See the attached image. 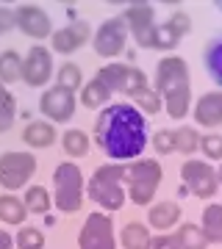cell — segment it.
Wrapping results in <instances>:
<instances>
[{"label": "cell", "instance_id": "1", "mask_svg": "<svg viewBox=\"0 0 222 249\" xmlns=\"http://www.w3.org/2000/svg\"><path fill=\"white\" fill-rule=\"evenodd\" d=\"M95 142L111 160H136L147 147V119L131 103H111L95 122Z\"/></svg>", "mask_w": 222, "mask_h": 249}, {"label": "cell", "instance_id": "2", "mask_svg": "<svg viewBox=\"0 0 222 249\" xmlns=\"http://www.w3.org/2000/svg\"><path fill=\"white\" fill-rule=\"evenodd\" d=\"M156 91L172 119H183L192 111L189 67L181 55H164L156 67Z\"/></svg>", "mask_w": 222, "mask_h": 249}, {"label": "cell", "instance_id": "3", "mask_svg": "<svg viewBox=\"0 0 222 249\" xmlns=\"http://www.w3.org/2000/svg\"><path fill=\"white\" fill-rule=\"evenodd\" d=\"M161 178H164V169L156 158H136L131 163H125V196L131 199L133 205H150L153 196H156V188L161 186Z\"/></svg>", "mask_w": 222, "mask_h": 249}, {"label": "cell", "instance_id": "4", "mask_svg": "<svg viewBox=\"0 0 222 249\" xmlns=\"http://www.w3.org/2000/svg\"><path fill=\"white\" fill-rule=\"evenodd\" d=\"M122 175H125V163H103L95 169V175L89 178V199H95V202L108 211V213H114L125 205V183H122Z\"/></svg>", "mask_w": 222, "mask_h": 249}, {"label": "cell", "instance_id": "5", "mask_svg": "<svg viewBox=\"0 0 222 249\" xmlns=\"http://www.w3.org/2000/svg\"><path fill=\"white\" fill-rule=\"evenodd\" d=\"M83 172H81L78 163L72 160H64L59 163L53 172V202L59 211L64 213H78L83 208Z\"/></svg>", "mask_w": 222, "mask_h": 249}, {"label": "cell", "instance_id": "6", "mask_svg": "<svg viewBox=\"0 0 222 249\" xmlns=\"http://www.w3.org/2000/svg\"><path fill=\"white\" fill-rule=\"evenodd\" d=\"M36 175V155L34 152H3L0 155V188L11 194L28 186V180Z\"/></svg>", "mask_w": 222, "mask_h": 249}, {"label": "cell", "instance_id": "7", "mask_svg": "<svg viewBox=\"0 0 222 249\" xmlns=\"http://www.w3.org/2000/svg\"><path fill=\"white\" fill-rule=\"evenodd\" d=\"M181 180L186 186L189 194L200 196V199H211L220 191V180H217V169H214L208 160H197L189 158L181 166Z\"/></svg>", "mask_w": 222, "mask_h": 249}, {"label": "cell", "instance_id": "8", "mask_svg": "<svg viewBox=\"0 0 222 249\" xmlns=\"http://www.w3.org/2000/svg\"><path fill=\"white\" fill-rule=\"evenodd\" d=\"M128 22L125 17H111L106 19L103 25L95 31L92 36V47H95V53L100 58H117V55L125 53V47H128Z\"/></svg>", "mask_w": 222, "mask_h": 249}, {"label": "cell", "instance_id": "9", "mask_svg": "<svg viewBox=\"0 0 222 249\" xmlns=\"http://www.w3.org/2000/svg\"><path fill=\"white\" fill-rule=\"evenodd\" d=\"M78 249H117L114 219L103 211L89 213V219L78 232Z\"/></svg>", "mask_w": 222, "mask_h": 249}, {"label": "cell", "instance_id": "10", "mask_svg": "<svg viewBox=\"0 0 222 249\" xmlns=\"http://www.w3.org/2000/svg\"><path fill=\"white\" fill-rule=\"evenodd\" d=\"M125 22H128V34H133V42L144 50H153L156 45V11L150 3H131L125 9Z\"/></svg>", "mask_w": 222, "mask_h": 249}, {"label": "cell", "instance_id": "11", "mask_svg": "<svg viewBox=\"0 0 222 249\" xmlns=\"http://www.w3.org/2000/svg\"><path fill=\"white\" fill-rule=\"evenodd\" d=\"M53 78V53L42 45H34L22 58V83L31 89H39Z\"/></svg>", "mask_w": 222, "mask_h": 249}, {"label": "cell", "instance_id": "12", "mask_svg": "<svg viewBox=\"0 0 222 249\" xmlns=\"http://www.w3.org/2000/svg\"><path fill=\"white\" fill-rule=\"evenodd\" d=\"M75 106L78 100L75 94L61 86H53V89H44V94L39 97V111L47 116V122H70L75 116Z\"/></svg>", "mask_w": 222, "mask_h": 249}, {"label": "cell", "instance_id": "13", "mask_svg": "<svg viewBox=\"0 0 222 249\" xmlns=\"http://www.w3.org/2000/svg\"><path fill=\"white\" fill-rule=\"evenodd\" d=\"M14 28H20L25 36L31 39H47L53 36V22H50V14L34 3H22L14 9Z\"/></svg>", "mask_w": 222, "mask_h": 249}, {"label": "cell", "instance_id": "14", "mask_svg": "<svg viewBox=\"0 0 222 249\" xmlns=\"http://www.w3.org/2000/svg\"><path fill=\"white\" fill-rule=\"evenodd\" d=\"M89 36H92V28H89L86 19H72V22H67L64 28L53 31L50 42H53V50H56V53L72 55V53H78L81 47L86 45Z\"/></svg>", "mask_w": 222, "mask_h": 249}, {"label": "cell", "instance_id": "15", "mask_svg": "<svg viewBox=\"0 0 222 249\" xmlns=\"http://www.w3.org/2000/svg\"><path fill=\"white\" fill-rule=\"evenodd\" d=\"M192 31V19H189L186 11H175V14H169V19H164L159 28H156V45L153 50H175L181 45V39Z\"/></svg>", "mask_w": 222, "mask_h": 249}, {"label": "cell", "instance_id": "16", "mask_svg": "<svg viewBox=\"0 0 222 249\" xmlns=\"http://www.w3.org/2000/svg\"><path fill=\"white\" fill-rule=\"evenodd\" d=\"M192 116H195V122L200 127H208V130L220 127L222 124V89L200 94V100L192 108Z\"/></svg>", "mask_w": 222, "mask_h": 249}, {"label": "cell", "instance_id": "17", "mask_svg": "<svg viewBox=\"0 0 222 249\" xmlns=\"http://www.w3.org/2000/svg\"><path fill=\"white\" fill-rule=\"evenodd\" d=\"M181 205L172 202V199H164V202H156L150 205V211H147V222H150L153 230H159V232H167L172 230L178 224V219H181Z\"/></svg>", "mask_w": 222, "mask_h": 249}, {"label": "cell", "instance_id": "18", "mask_svg": "<svg viewBox=\"0 0 222 249\" xmlns=\"http://www.w3.org/2000/svg\"><path fill=\"white\" fill-rule=\"evenodd\" d=\"M56 142V127L53 122H44V119H34L22 127V144L31 150H44Z\"/></svg>", "mask_w": 222, "mask_h": 249}, {"label": "cell", "instance_id": "19", "mask_svg": "<svg viewBox=\"0 0 222 249\" xmlns=\"http://www.w3.org/2000/svg\"><path fill=\"white\" fill-rule=\"evenodd\" d=\"M200 232H203L205 244H222V205L220 202L205 205L203 216H200Z\"/></svg>", "mask_w": 222, "mask_h": 249}, {"label": "cell", "instance_id": "20", "mask_svg": "<svg viewBox=\"0 0 222 249\" xmlns=\"http://www.w3.org/2000/svg\"><path fill=\"white\" fill-rule=\"evenodd\" d=\"M108 100H111V89H108L103 80L92 78L89 83L81 86V106L83 108H92V111L95 108H106Z\"/></svg>", "mask_w": 222, "mask_h": 249}, {"label": "cell", "instance_id": "21", "mask_svg": "<svg viewBox=\"0 0 222 249\" xmlns=\"http://www.w3.org/2000/svg\"><path fill=\"white\" fill-rule=\"evenodd\" d=\"M150 227L142 222H128L120 230V244L122 249H147L150 247Z\"/></svg>", "mask_w": 222, "mask_h": 249}, {"label": "cell", "instance_id": "22", "mask_svg": "<svg viewBox=\"0 0 222 249\" xmlns=\"http://www.w3.org/2000/svg\"><path fill=\"white\" fill-rule=\"evenodd\" d=\"M22 80V55L17 50H3L0 53V83L11 86Z\"/></svg>", "mask_w": 222, "mask_h": 249}, {"label": "cell", "instance_id": "23", "mask_svg": "<svg viewBox=\"0 0 222 249\" xmlns=\"http://www.w3.org/2000/svg\"><path fill=\"white\" fill-rule=\"evenodd\" d=\"M22 205H25L28 213H36V216H47L50 205H53V196L44 186H28L25 188V196H22Z\"/></svg>", "mask_w": 222, "mask_h": 249}, {"label": "cell", "instance_id": "24", "mask_svg": "<svg viewBox=\"0 0 222 249\" xmlns=\"http://www.w3.org/2000/svg\"><path fill=\"white\" fill-rule=\"evenodd\" d=\"M203 61H205V70H208L211 80L217 83V86H222V34L214 36L211 42L205 45Z\"/></svg>", "mask_w": 222, "mask_h": 249}, {"label": "cell", "instance_id": "25", "mask_svg": "<svg viewBox=\"0 0 222 249\" xmlns=\"http://www.w3.org/2000/svg\"><path fill=\"white\" fill-rule=\"evenodd\" d=\"M28 219V211L25 205H22V199L14 194H3L0 196V222L6 224H22Z\"/></svg>", "mask_w": 222, "mask_h": 249}, {"label": "cell", "instance_id": "26", "mask_svg": "<svg viewBox=\"0 0 222 249\" xmlns=\"http://www.w3.org/2000/svg\"><path fill=\"white\" fill-rule=\"evenodd\" d=\"M61 147L67 155H72V158H83V155H89V136L81 130V127H70V130H64L61 136Z\"/></svg>", "mask_w": 222, "mask_h": 249}, {"label": "cell", "instance_id": "27", "mask_svg": "<svg viewBox=\"0 0 222 249\" xmlns=\"http://www.w3.org/2000/svg\"><path fill=\"white\" fill-rule=\"evenodd\" d=\"M56 86H61V89H67V91L75 94V89L83 86V72H81L78 64L64 61L61 67H59V72H56Z\"/></svg>", "mask_w": 222, "mask_h": 249}, {"label": "cell", "instance_id": "28", "mask_svg": "<svg viewBox=\"0 0 222 249\" xmlns=\"http://www.w3.org/2000/svg\"><path fill=\"white\" fill-rule=\"evenodd\" d=\"M125 75H128V64H114L111 61V64H106V67H100L95 78L103 80L111 91H120L122 83H125Z\"/></svg>", "mask_w": 222, "mask_h": 249}, {"label": "cell", "instance_id": "29", "mask_svg": "<svg viewBox=\"0 0 222 249\" xmlns=\"http://www.w3.org/2000/svg\"><path fill=\"white\" fill-rule=\"evenodd\" d=\"M178 247L181 249H205L208 244H205L203 232H200V224H192V222H183L181 224V230H178Z\"/></svg>", "mask_w": 222, "mask_h": 249}, {"label": "cell", "instance_id": "30", "mask_svg": "<svg viewBox=\"0 0 222 249\" xmlns=\"http://www.w3.org/2000/svg\"><path fill=\"white\" fill-rule=\"evenodd\" d=\"M150 86V80H147V75H144V70H139V67H128V75H125V83H122V94L125 97L136 100L139 94H142L144 89Z\"/></svg>", "mask_w": 222, "mask_h": 249}, {"label": "cell", "instance_id": "31", "mask_svg": "<svg viewBox=\"0 0 222 249\" xmlns=\"http://www.w3.org/2000/svg\"><path fill=\"white\" fill-rule=\"evenodd\" d=\"M197 147H200V133L189 124H181L175 130V152L192 155V152H197Z\"/></svg>", "mask_w": 222, "mask_h": 249}, {"label": "cell", "instance_id": "32", "mask_svg": "<svg viewBox=\"0 0 222 249\" xmlns=\"http://www.w3.org/2000/svg\"><path fill=\"white\" fill-rule=\"evenodd\" d=\"M14 247L17 249H44V232L39 227H20L14 235Z\"/></svg>", "mask_w": 222, "mask_h": 249}, {"label": "cell", "instance_id": "33", "mask_svg": "<svg viewBox=\"0 0 222 249\" xmlns=\"http://www.w3.org/2000/svg\"><path fill=\"white\" fill-rule=\"evenodd\" d=\"M136 103V108H142L144 114H159L161 108H164V103H161V97H159V91L153 89V86H147V89L139 94V97L133 100Z\"/></svg>", "mask_w": 222, "mask_h": 249}, {"label": "cell", "instance_id": "34", "mask_svg": "<svg viewBox=\"0 0 222 249\" xmlns=\"http://www.w3.org/2000/svg\"><path fill=\"white\" fill-rule=\"evenodd\" d=\"M200 150L205 152V158L208 160H222V136L220 133L200 136Z\"/></svg>", "mask_w": 222, "mask_h": 249}, {"label": "cell", "instance_id": "35", "mask_svg": "<svg viewBox=\"0 0 222 249\" xmlns=\"http://www.w3.org/2000/svg\"><path fill=\"white\" fill-rule=\"evenodd\" d=\"M14 119H17V100H14V94H9V97L0 103V133L11 130Z\"/></svg>", "mask_w": 222, "mask_h": 249}, {"label": "cell", "instance_id": "36", "mask_svg": "<svg viewBox=\"0 0 222 249\" xmlns=\"http://www.w3.org/2000/svg\"><path fill=\"white\" fill-rule=\"evenodd\" d=\"M153 147L159 155H172L175 152V130H159L153 136Z\"/></svg>", "mask_w": 222, "mask_h": 249}, {"label": "cell", "instance_id": "37", "mask_svg": "<svg viewBox=\"0 0 222 249\" xmlns=\"http://www.w3.org/2000/svg\"><path fill=\"white\" fill-rule=\"evenodd\" d=\"M147 249H181V247H178V238H175V235L161 232V235L150 238V247H147Z\"/></svg>", "mask_w": 222, "mask_h": 249}, {"label": "cell", "instance_id": "38", "mask_svg": "<svg viewBox=\"0 0 222 249\" xmlns=\"http://www.w3.org/2000/svg\"><path fill=\"white\" fill-rule=\"evenodd\" d=\"M14 28V9L9 6H0V34H6Z\"/></svg>", "mask_w": 222, "mask_h": 249}, {"label": "cell", "instance_id": "39", "mask_svg": "<svg viewBox=\"0 0 222 249\" xmlns=\"http://www.w3.org/2000/svg\"><path fill=\"white\" fill-rule=\"evenodd\" d=\"M0 249H14V235L6 230H0Z\"/></svg>", "mask_w": 222, "mask_h": 249}, {"label": "cell", "instance_id": "40", "mask_svg": "<svg viewBox=\"0 0 222 249\" xmlns=\"http://www.w3.org/2000/svg\"><path fill=\"white\" fill-rule=\"evenodd\" d=\"M9 94H11V91H9V89H6V86H3V83H0V103H3V100L9 97Z\"/></svg>", "mask_w": 222, "mask_h": 249}, {"label": "cell", "instance_id": "41", "mask_svg": "<svg viewBox=\"0 0 222 249\" xmlns=\"http://www.w3.org/2000/svg\"><path fill=\"white\" fill-rule=\"evenodd\" d=\"M217 180H220V186H222V166L217 169Z\"/></svg>", "mask_w": 222, "mask_h": 249}]
</instances>
